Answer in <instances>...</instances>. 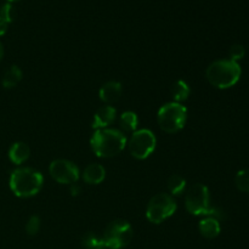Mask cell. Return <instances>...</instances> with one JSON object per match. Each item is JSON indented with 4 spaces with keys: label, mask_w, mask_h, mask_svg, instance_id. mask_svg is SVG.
<instances>
[{
    "label": "cell",
    "mask_w": 249,
    "mask_h": 249,
    "mask_svg": "<svg viewBox=\"0 0 249 249\" xmlns=\"http://www.w3.org/2000/svg\"><path fill=\"white\" fill-rule=\"evenodd\" d=\"M40 230V218L36 215H32L26 225V231L28 235L34 236Z\"/></svg>",
    "instance_id": "21"
},
{
    "label": "cell",
    "mask_w": 249,
    "mask_h": 249,
    "mask_svg": "<svg viewBox=\"0 0 249 249\" xmlns=\"http://www.w3.org/2000/svg\"><path fill=\"white\" fill-rule=\"evenodd\" d=\"M186 187V180L180 175L174 174L168 179V189L173 196H178V195L182 194Z\"/></svg>",
    "instance_id": "18"
},
{
    "label": "cell",
    "mask_w": 249,
    "mask_h": 249,
    "mask_svg": "<svg viewBox=\"0 0 249 249\" xmlns=\"http://www.w3.org/2000/svg\"><path fill=\"white\" fill-rule=\"evenodd\" d=\"M44 178L36 170L31 168H18L10 177V189L21 198L36 196L43 187Z\"/></svg>",
    "instance_id": "2"
},
{
    "label": "cell",
    "mask_w": 249,
    "mask_h": 249,
    "mask_svg": "<svg viewBox=\"0 0 249 249\" xmlns=\"http://www.w3.org/2000/svg\"><path fill=\"white\" fill-rule=\"evenodd\" d=\"M208 82L218 89L233 87L241 77V67L232 60H218L211 63L206 71Z\"/></svg>",
    "instance_id": "3"
},
{
    "label": "cell",
    "mask_w": 249,
    "mask_h": 249,
    "mask_svg": "<svg viewBox=\"0 0 249 249\" xmlns=\"http://www.w3.org/2000/svg\"><path fill=\"white\" fill-rule=\"evenodd\" d=\"M245 55H246V50L245 48H243V45H241V44H235V45L231 46L230 57L232 61L237 62L238 60H242V58L245 57Z\"/></svg>",
    "instance_id": "22"
},
{
    "label": "cell",
    "mask_w": 249,
    "mask_h": 249,
    "mask_svg": "<svg viewBox=\"0 0 249 249\" xmlns=\"http://www.w3.org/2000/svg\"><path fill=\"white\" fill-rule=\"evenodd\" d=\"M7 28H9V23L0 17V36L6 33Z\"/></svg>",
    "instance_id": "24"
},
{
    "label": "cell",
    "mask_w": 249,
    "mask_h": 249,
    "mask_svg": "<svg viewBox=\"0 0 249 249\" xmlns=\"http://www.w3.org/2000/svg\"><path fill=\"white\" fill-rule=\"evenodd\" d=\"M29 153H31V150L28 145L24 142H15L9 150V158L14 164L19 165L28 160Z\"/></svg>",
    "instance_id": "14"
},
{
    "label": "cell",
    "mask_w": 249,
    "mask_h": 249,
    "mask_svg": "<svg viewBox=\"0 0 249 249\" xmlns=\"http://www.w3.org/2000/svg\"><path fill=\"white\" fill-rule=\"evenodd\" d=\"M177 212V202L168 194H158L150 199L146 218L152 224H160Z\"/></svg>",
    "instance_id": "7"
},
{
    "label": "cell",
    "mask_w": 249,
    "mask_h": 249,
    "mask_svg": "<svg viewBox=\"0 0 249 249\" xmlns=\"http://www.w3.org/2000/svg\"><path fill=\"white\" fill-rule=\"evenodd\" d=\"M190 92H191V90H190L189 84H187L185 80H178V82L173 85L172 95L173 99H174V102L181 104L182 101L189 99Z\"/></svg>",
    "instance_id": "16"
},
{
    "label": "cell",
    "mask_w": 249,
    "mask_h": 249,
    "mask_svg": "<svg viewBox=\"0 0 249 249\" xmlns=\"http://www.w3.org/2000/svg\"><path fill=\"white\" fill-rule=\"evenodd\" d=\"M2 56H4V48H2V44L0 43V61H1Z\"/></svg>",
    "instance_id": "26"
},
{
    "label": "cell",
    "mask_w": 249,
    "mask_h": 249,
    "mask_svg": "<svg viewBox=\"0 0 249 249\" xmlns=\"http://www.w3.org/2000/svg\"><path fill=\"white\" fill-rule=\"evenodd\" d=\"M106 178V169L101 164H89L83 172V179L90 185L101 184Z\"/></svg>",
    "instance_id": "12"
},
{
    "label": "cell",
    "mask_w": 249,
    "mask_h": 249,
    "mask_svg": "<svg viewBox=\"0 0 249 249\" xmlns=\"http://www.w3.org/2000/svg\"><path fill=\"white\" fill-rule=\"evenodd\" d=\"M134 231L130 224L125 220H114L105 229L102 241L108 249H122L133 240Z\"/></svg>",
    "instance_id": "6"
},
{
    "label": "cell",
    "mask_w": 249,
    "mask_h": 249,
    "mask_svg": "<svg viewBox=\"0 0 249 249\" xmlns=\"http://www.w3.org/2000/svg\"><path fill=\"white\" fill-rule=\"evenodd\" d=\"M185 206L187 212L192 215H206L220 219L223 216L219 209L213 208L209 204L208 187L203 184H195L189 190L185 198Z\"/></svg>",
    "instance_id": "4"
},
{
    "label": "cell",
    "mask_w": 249,
    "mask_h": 249,
    "mask_svg": "<svg viewBox=\"0 0 249 249\" xmlns=\"http://www.w3.org/2000/svg\"><path fill=\"white\" fill-rule=\"evenodd\" d=\"M51 178L60 184H75L79 179V169L67 160H53L49 167Z\"/></svg>",
    "instance_id": "9"
},
{
    "label": "cell",
    "mask_w": 249,
    "mask_h": 249,
    "mask_svg": "<svg viewBox=\"0 0 249 249\" xmlns=\"http://www.w3.org/2000/svg\"><path fill=\"white\" fill-rule=\"evenodd\" d=\"M158 124L165 133L174 134L181 130L187 119V109L178 102H169L158 111Z\"/></svg>",
    "instance_id": "5"
},
{
    "label": "cell",
    "mask_w": 249,
    "mask_h": 249,
    "mask_svg": "<svg viewBox=\"0 0 249 249\" xmlns=\"http://www.w3.org/2000/svg\"><path fill=\"white\" fill-rule=\"evenodd\" d=\"M83 246L85 249H106L102 238L97 237L94 233L89 232L83 237Z\"/></svg>",
    "instance_id": "19"
},
{
    "label": "cell",
    "mask_w": 249,
    "mask_h": 249,
    "mask_svg": "<svg viewBox=\"0 0 249 249\" xmlns=\"http://www.w3.org/2000/svg\"><path fill=\"white\" fill-rule=\"evenodd\" d=\"M0 17L5 19L7 23H11L12 22V19H14V7H12L10 2H6V4H4L0 7Z\"/></svg>",
    "instance_id": "23"
},
{
    "label": "cell",
    "mask_w": 249,
    "mask_h": 249,
    "mask_svg": "<svg viewBox=\"0 0 249 249\" xmlns=\"http://www.w3.org/2000/svg\"><path fill=\"white\" fill-rule=\"evenodd\" d=\"M156 145H157V139L155 134L148 129H140L133 133L128 147L131 156L136 160H146L155 151Z\"/></svg>",
    "instance_id": "8"
},
{
    "label": "cell",
    "mask_w": 249,
    "mask_h": 249,
    "mask_svg": "<svg viewBox=\"0 0 249 249\" xmlns=\"http://www.w3.org/2000/svg\"><path fill=\"white\" fill-rule=\"evenodd\" d=\"M80 192V187L78 186L77 184H73L72 187H71V194H72V196H78Z\"/></svg>",
    "instance_id": "25"
},
{
    "label": "cell",
    "mask_w": 249,
    "mask_h": 249,
    "mask_svg": "<svg viewBox=\"0 0 249 249\" xmlns=\"http://www.w3.org/2000/svg\"><path fill=\"white\" fill-rule=\"evenodd\" d=\"M90 145L97 157L109 158L124 150L126 138L117 129H100L92 134Z\"/></svg>",
    "instance_id": "1"
},
{
    "label": "cell",
    "mask_w": 249,
    "mask_h": 249,
    "mask_svg": "<svg viewBox=\"0 0 249 249\" xmlns=\"http://www.w3.org/2000/svg\"><path fill=\"white\" fill-rule=\"evenodd\" d=\"M122 95V85L118 82H107L100 89V99L106 104H113Z\"/></svg>",
    "instance_id": "11"
},
{
    "label": "cell",
    "mask_w": 249,
    "mask_h": 249,
    "mask_svg": "<svg viewBox=\"0 0 249 249\" xmlns=\"http://www.w3.org/2000/svg\"><path fill=\"white\" fill-rule=\"evenodd\" d=\"M22 77H23V74H22L21 68L17 67V66H11L2 77V87L5 89H12L21 82Z\"/></svg>",
    "instance_id": "15"
},
{
    "label": "cell",
    "mask_w": 249,
    "mask_h": 249,
    "mask_svg": "<svg viewBox=\"0 0 249 249\" xmlns=\"http://www.w3.org/2000/svg\"><path fill=\"white\" fill-rule=\"evenodd\" d=\"M117 111L112 106H104L97 109L92 121V128L100 130V129H106L107 126L111 125L116 119Z\"/></svg>",
    "instance_id": "10"
},
{
    "label": "cell",
    "mask_w": 249,
    "mask_h": 249,
    "mask_svg": "<svg viewBox=\"0 0 249 249\" xmlns=\"http://www.w3.org/2000/svg\"><path fill=\"white\" fill-rule=\"evenodd\" d=\"M236 186L240 191L249 192V170L243 169L236 174Z\"/></svg>",
    "instance_id": "20"
},
{
    "label": "cell",
    "mask_w": 249,
    "mask_h": 249,
    "mask_svg": "<svg viewBox=\"0 0 249 249\" xmlns=\"http://www.w3.org/2000/svg\"><path fill=\"white\" fill-rule=\"evenodd\" d=\"M7 1H9V2H11V1H17V0H7Z\"/></svg>",
    "instance_id": "27"
},
{
    "label": "cell",
    "mask_w": 249,
    "mask_h": 249,
    "mask_svg": "<svg viewBox=\"0 0 249 249\" xmlns=\"http://www.w3.org/2000/svg\"><path fill=\"white\" fill-rule=\"evenodd\" d=\"M119 124L123 130L128 131V133H134L139 125V118L135 112L126 111L122 113L121 118H119Z\"/></svg>",
    "instance_id": "17"
},
{
    "label": "cell",
    "mask_w": 249,
    "mask_h": 249,
    "mask_svg": "<svg viewBox=\"0 0 249 249\" xmlns=\"http://www.w3.org/2000/svg\"><path fill=\"white\" fill-rule=\"evenodd\" d=\"M198 228L199 232L206 238H215L221 231L220 223H219L218 219L213 218V216H207L203 220L199 221Z\"/></svg>",
    "instance_id": "13"
}]
</instances>
